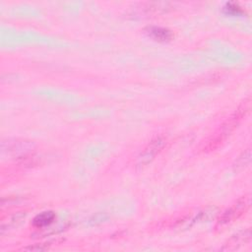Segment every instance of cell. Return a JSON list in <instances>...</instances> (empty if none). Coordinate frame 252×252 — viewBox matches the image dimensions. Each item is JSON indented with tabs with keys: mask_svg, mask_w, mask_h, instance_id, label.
I'll use <instances>...</instances> for the list:
<instances>
[{
	"mask_svg": "<svg viewBox=\"0 0 252 252\" xmlns=\"http://www.w3.org/2000/svg\"><path fill=\"white\" fill-rule=\"evenodd\" d=\"M238 123L239 121L237 119L230 116L229 119H227L223 124L220 125V129L216 133H214L211 137H209L205 142L202 143V145L200 146V151L204 153H209L220 148L230 135V133L237 127Z\"/></svg>",
	"mask_w": 252,
	"mask_h": 252,
	"instance_id": "cell-2",
	"label": "cell"
},
{
	"mask_svg": "<svg viewBox=\"0 0 252 252\" xmlns=\"http://www.w3.org/2000/svg\"><path fill=\"white\" fill-rule=\"evenodd\" d=\"M146 33L158 41H168L172 38V32L166 28L158 27V26H150L145 29Z\"/></svg>",
	"mask_w": 252,
	"mask_h": 252,
	"instance_id": "cell-7",
	"label": "cell"
},
{
	"mask_svg": "<svg viewBox=\"0 0 252 252\" xmlns=\"http://www.w3.org/2000/svg\"><path fill=\"white\" fill-rule=\"evenodd\" d=\"M250 239H251V229L250 228L240 230L237 233H235L234 235H232L227 240V242L223 245L221 250H226L227 251V250L238 249L243 244L248 243L250 241Z\"/></svg>",
	"mask_w": 252,
	"mask_h": 252,
	"instance_id": "cell-5",
	"label": "cell"
},
{
	"mask_svg": "<svg viewBox=\"0 0 252 252\" xmlns=\"http://www.w3.org/2000/svg\"><path fill=\"white\" fill-rule=\"evenodd\" d=\"M164 145L165 139L161 136H157L152 139L138 156L137 166L142 167L151 162L155 158V157L163 149Z\"/></svg>",
	"mask_w": 252,
	"mask_h": 252,
	"instance_id": "cell-4",
	"label": "cell"
},
{
	"mask_svg": "<svg viewBox=\"0 0 252 252\" xmlns=\"http://www.w3.org/2000/svg\"><path fill=\"white\" fill-rule=\"evenodd\" d=\"M223 10L228 14H233V15H238V14H241L243 13V10L241 9V7H239L236 3L234 2H229V3H226L225 6L223 7Z\"/></svg>",
	"mask_w": 252,
	"mask_h": 252,
	"instance_id": "cell-10",
	"label": "cell"
},
{
	"mask_svg": "<svg viewBox=\"0 0 252 252\" xmlns=\"http://www.w3.org/2000/svg\"><path fill=\"white\" fill-rule=\"evenodd\" d=\"M250 160H251V151L250 149H247L246 151L242 152L239 157L235 159L232 167H233V170L235 172H238V171H241L242 169H244L245 167L248 166V164L250 163Z\"/></svg>",
	"mask_w": 252,
	"mask_h": 252,
	"instance_id": "cell-9",
	"label": "cell"
},
{
	"mask_svg": "<svg viewBox=\"0 0 252 252\" xmlns=\"http://www.w3.org/2000/svg\"><path fill=\"white\" fill-rule=\"evenodd\" d=\"M55 220V214L52 211H45L36 215L32 220V225L36 228H43L52 223Z\"/></svg>",
	"mask_w": 252,
	"mask_h": 252,
	"instance_id": "cell-8",
	"label": "cell"
},
{
	"mask_svg": "<svg viewBox=\"0 0 252 252\" xmlns=\"http://www.w3.org/2000/svg\"><path fill=\"white\" fill-rule=\"evenodd\" d=\"M27 213L26 212H17L13 213L11 215H8L6 218L2 219L1 220V234H3L5 231L14 228L15 226H18L26 218Z\"/></svg>",
	"mask_w": 252,
	"mask_h": 252,
	"instance_id": "cell-6",
	"label": "cell"
},
{
	"mask_svg": "<svg viewBox=\"0 0 252 252\" xmlns=\"http://www.w3.org/2000/svg\"><path fill=\"white\" fill-rule=\"evenodd\" d=\"M33 148V142L22 139H7L1 143L2 154L16 158L18 159L31 154Z\"/></svg>",
	"mask_w": 252,
	"mask_h": 252,
	"instance_id": "cell-3",
	"label": "cell"
},
{
	"mask_svg": "<svg viewBox=\"0 0 252 252\" xmlns=\"http://www.w3.org/2000/svg\"><path fill=\"white\" fill-rule=\"evenodd\" d=\"M51 246L50 242H45V243H38V244H34V245H31L28 247L23 248V250L26 251H44L47 250L49 247Z\"/></svg>",
	"mask_w": 252,
	"mask_h": 252,
	"instance_id": "cell-11",
	"label": "cell"
},
{
	"mask_svg": "<svg viewBox=\"0 0 252 252\" xmlns=\"http://www.w3.org/2000/svg\"><path fill=\"white\" fill-rule=\"evenodd\" d=\"M251 199L250 195H244L236 200L230 207L225 209L222 214L219 217L216 222V229H221L227 224L238 220L242 215H244L250 207Z\"/></svg>",
	"mask_w": 252,
	"mask_h": 252,
	"instance_id": "cell-1",
	"label": "cell"
}]
</instances>
